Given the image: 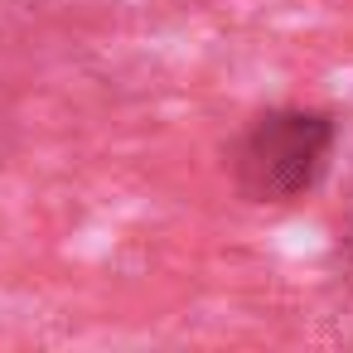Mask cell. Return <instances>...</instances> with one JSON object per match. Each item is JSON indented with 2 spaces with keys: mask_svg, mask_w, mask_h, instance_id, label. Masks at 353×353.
<instances>
[{
  "mask_svg": "<svg viewBox=\"0 0 353 353\" xmlns=\"http://www.w3.org/2000/svg\"><path fill=\"white\" fill-rule=\"evenodd\" d=\"M339 150V121L324 107H266L228 145V174L242 203L290 208L319 189Z\"/></svg>",
  "mask_w": 353,
  "mask_h": 353,
  "instance_id": "cell-1",
  "label": "cell"
}]
</instances>
